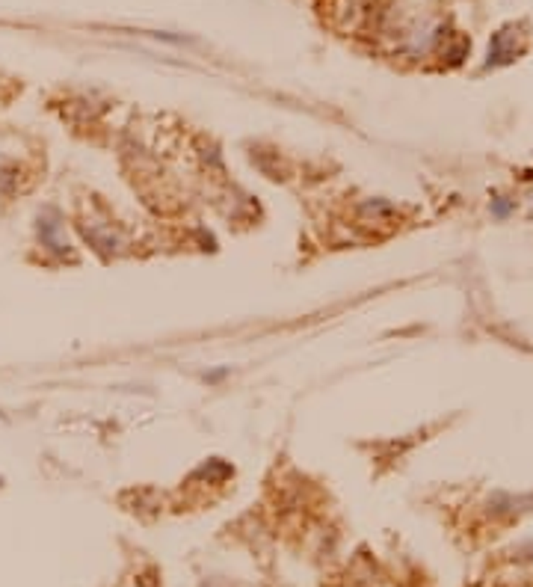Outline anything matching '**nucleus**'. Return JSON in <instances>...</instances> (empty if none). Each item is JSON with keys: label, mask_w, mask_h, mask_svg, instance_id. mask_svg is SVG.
<instances>
[{"label": "nucleus", "mask_w": 533, "mask_h": 587, "mask_svg": "<svg viewBox=\"0 0 533 587\" xmlns=\"http://www.w3.org/2000/svg\"><path fill=\"white\" fill-rule=\"evenodd\" d=\"M515 51H519V48H515V33H512V27L495 33V39H492V45H489V65L510 62V60L515 57Z\"/></svg>", "instance_id": "nucleus-1"}]
</instances>
